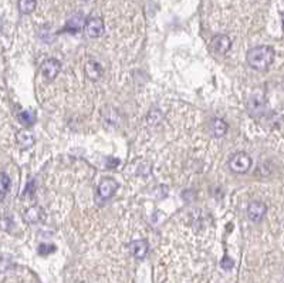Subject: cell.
<instances>
[{"instance_id": "obj_21", "label": "cell", "mask_w": 284, "mask_h": 283, "mask_svg": "<svg viewBox=\"0 0 284 283\" xmlns=\"http://www.w3.org/2000/svg\"><path fill=\"white\" fill-rule=\"evenodd\" d=\"M33 185H34V182H30V184L27 185V188H26L24 194H23L24 196H27V195H30V196H32V195H33Z\"/></svg>"}, {"instance_id": "obj_18", "label": "cell", "mask_w": 284, "mask_h": 283, "mask_svg": "<svg viewBox=\"0 0 284 283\" xmlns=\"http://www.w3.org/2000/svg\"><path fill=\"white\" fill-rule=\"evenodd\" d=\"M12 261L9 258H0V272H6L12 267Z\"/></svg>"}, {"instance_id": "obj_4", "label": "cell", "mask_w": 284, "mask_h": 283, "mask_svg": "<svg viewBox=\"0 0 284 283\" xmlns=\"http://www.w3.org/2000/svg\"><path fill=\"white\" fill-rule=\"evenodd\" d=\"M84 32L88 37L97 38L102 36L104 33V21L101 18H90L85 20L84 24Z\"/></svg>"}, {"instance_id": "obj_14", "label": "cell", "mask_w": 284, "mask_h": 283, "mask_svg": "<svg viewBox=\"0 0 284 283\" xmlns=\"http://www.w3.org/2000/svg\"><path fill=\"white\" fill-rule=\"evenodd\" d=\"M19 120L23 125L30 127L36 123V113L33 110H26V111L19 114Z\"/></svg>"}, {"instance_id": "obj_6", "label": "cell", "mask_w": 284, "mask_h": 283, "mask_svg": "<svg viewBox=\"0 0 284 283\" xmlns=\"http://www.w3.org/2000/svg\"><path fill=\"white\" fill-rule=\"evenodd\" d=\"M60 70H61V64L56 58H49L41 64V74L44 76L46 80H50V81L58 76Z\"/></svg>"}, {"instance_id": "obj_13", "label": "cell", "mask_w": 284, "mask_h": 283, "mask_svg": "<svg viewBox=\"0 0 284 283\" xmlns=\"http://www.w3.org/2000/svg\"><path fill=\"white\" fill-rule=\"evenodd\" d=\"M210 131L215 137H223L227 132V124L220 118H215L210 123Z\"/></svg>"}, {"instance_id": "obj_11", "label": "cell", "mask_w": 284, "mask_h": 283, "mask_svg": "<svg viewBox=\"0 0 284 283\" xmlns=\"http://www.w3.org/2000/svg\"><path fill=\"white\" fill-rule=\"evenodd\" d=\"M84 71L90 80H98L102 76V67L97 61H88L84 67Z\"/></svg>"}, {"instance_id": "obj_10", "label": "cell", "mask_w": 284, "mask_h": 283, "mask_svg": "<svg viewBox=\"0 0 284 283\" xmlns=\"http://www.w3.org/2000/svg\"><path fill=\"white\" fill-rule=\"evenodd\" d=\"M16 141L19 144L20 148L27 150L34 145V135L29 131H19L16 135Z\"/></svg>"}, {"instance_id": "obj_2", "label": "cell", "mask_w": 284, "mask_h": 283, "mask_svg": "<svg viewBox=\"0 0 284 283\" xmlns=\"http://www.w3.org/2000/svg\"><path fill=\"white\" fill-rule=\"evenodd\" d=\"M229 167L234 174H245L251 167V158L246 152H237L230 158Z\"/></svg>"}, {"instance_id": "obj_9", "label": "cell", "mask_w": 284, "mask_h": 283, "mask_svg": "<svg viewBox=\"0 0 284 283\" xmlns=\"http://www.w3.org/2000/svg\"><path fill=\"white\" fill-rule=\"evenodd\" d=\"M23 218H24L26 222L34 225V224H38V222H41L44 219V211H43V208L37 207V205L36 207H30L24 212Z\"/></svg>"}, {"instance_id": "obj_12", "label": "cell", "mask_w": 284, "mask_h": 283, "mask_svg": "<svg viewBox=\"0 0 284 283\" xmlns=\"http://www.w3.org/2000/svg\"><path fill=\"white\" fill-rule=\"evenodd\" d=\"M84 24H85V23H84V18H83L81 15H76V16H73L71 19L67 21V24H66V27L63 29V32L77 33V32H80V30L83 29Z\"/></svg>"}, {"instance_id": "obj_7", "label": "cell", "mask_w": 284, "mask_h": 283, "mask_svg": "<svg viewBox=\"0 0 284 283\" xmlns=\"http://www.w3.org/2000/svg\"><path fill=\"white\" fill-rule=\"evenodd\" d=\"M266 212H267V207L260 201H254L251 204H249L247 207V216L251 222H260L265 218Z\"/></svg>"}, {"instance_id": "obj_3", "label": "cell", "mask_w": 284, "mask_h": 283, "mask_svg": "<svg viewBox=\"0 0 284 283\" xmlns=\"http://www.w3.org/2000/svg\"><path fill=\"white\" fill-rule=\"evenodd\" d=\"M232 47V41L226 35H217L210 40L209 49L216 56H225Z\"/></svg>"}, {"instance_id": "obj_15", "label": "cell", "mask_w": 284, "mask_h": 283, "mask_svg": "<svg viewBox=\"0 0 284 283\" xmlns=\"http://www.w3.org/2000/svg\"><path fill=\"white\" fill-rule=\"evenodd\" d=\"M36 9V0H19V10L23 15H30Z\"/></svg>"}, {"instance_id": "obj_19", "label": "cell", "mask_w": 284, "mask_h": 283, "mask_svg": "<svg viewBox=\"0 0 284 283\" xmlns=\"http://www.w3.org/2000/svg\"><path fill=\"white\" fill-rule=\"evenodd\" d=\"M220 266H222L225 270H230V269L233 267V261H232L230 258L225 256V258L222 259V262H220Z\"/></svg>"}, {"instance_id": "obj_17", "label": "cell", "mask_w": 284, "mask_h": 283, "mask_svg": "<svg viewBox=\"0 0 284 283\" xmlns=\"http://www.w3.org/2000/svg\"><path fill=\"white\" fill-rule=\"evenodd\" d=\"M56 250V246L54 245H46V244H43V245L38 246V253L40 255H49V253H53Z\"/></svg>"}, {"instance_id": "obj_20", "label": "cell", "mask_w": 284, "mask_h": 283, "mask_svg": "<svg viewBox=\"0 0 284 283\" xmlns=\"http://www.w3.org/2000/svg\"><path fill=\"white\" fill-rule=\"evenodd\" d=\"M10 225H12V221L9 218H3L0 219V228L4 229V230H9L10 229Z\"/></svg>"}, {"instance_id": "obj_1", "label": "cell", "mask_w": 284, "mask_h": 283, "mask_svg": "<svg viewBox=\"0 0 284 283\" xmlns=\"http://www.w3.org/2000/svg\"><path fill=\"white\" fill-rule=\"evenodd\" d=\"M274 49L270 47V46H257V47H253L249 50L247 53L246 60L247 64L257 70V71H263L267 70L270 67V64L274 61Z\"/></svg>"}, {"instance_id": "obj_8", "label": "cell", "mask_w": 284, "mask_h": 283, "mask_svg": "<svg viewBox=\"0 0 284 283\" xmlns=\"http://www.w3.org/2000/svg\"><path fill=\"white\" fill-rule=\"evenodd\" d=\"M130 252L133 253L136 259H144L147 255H148V250H150V245L145 239H138V241H133L130 245Z\"/></svg>"}, {"instance_id": "obj_16", "label": "cell", "mask_w": 284, "mask_h": 283, "mask_svg": "<svg viewBox=\"0 0 284 283\" xmlns=\"http://www.w3.org/2000/svg\"><path fill=\"white\" fill-rule=\"evenodd\" d=\"M9 187H10V178L6 174H0V201H3V198L6 196Z\"/></svg>"}, {"instance_id": "obj_5", "label": "cell", "mask_w": 284, "mask_h": 283, "mask_svg": "<svg viewBox=\"0 0 284 283\" xmlns=\"http://www.w3.org/2000/svg\"><path fill=\"white\" fill-rule=\"evenodd\" d=\"M117 188H118V184L117 181L113 179V178H105L101 181V184L98 185V198L102 199V201H107L110 198H113L114 194L117 192Z\"/></svg>"}]
</instances>
